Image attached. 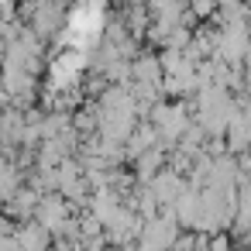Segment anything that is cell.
Masks as SVG:
<instances>
[{"label":"cell","mask_w":251,"mask_h":251,"mask_svg":"<svg viewBox=\"0 0 251 251\" xmlns=\"http://www.w3.org/2000/svg\"><path fill=\"white\" fill-rule=\"evenodd\" d=\"M38 220H42V227H49L52 234L69 220V206H66V200H62V193H55V196H42V203H38Z\"/></svg>","instance_id":"6da1fadb"},{"label":"cell","mask_w":251,"mask_h":251,"mask_svg":"<svg viewBox=\"0 0 251 251\" xmlns=\"http://www.w3.org/2000/svg\"><path fill=\"white\" fill-rule=\"evenodd\" d=\"M151 189H155L158 203H165V206H172V203L186 193V186H182V179H179L176 172H162V176L151 182Z\"/></svg>","instance_id":"7a4b0ae2"}]
</instances>
